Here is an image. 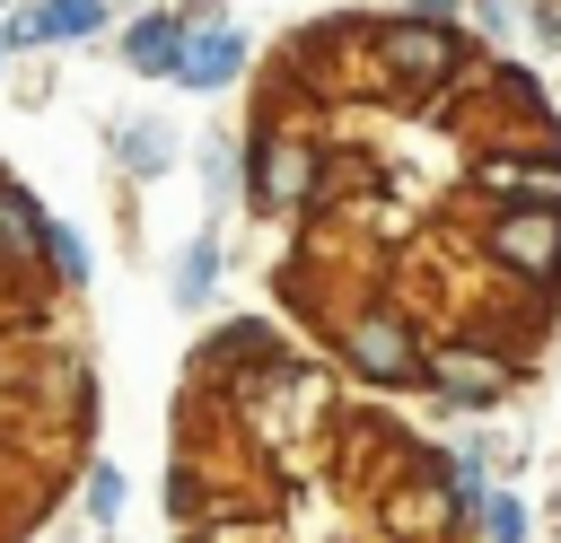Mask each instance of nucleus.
I'll use <instances>...</instances> for the list:
<instances>
[{
	"label": "nucleus",
	"instance_id": "nucleus-13",
	"mask_svg": "<svg viewBox=\"0 0 561 543\" xmlns=\"http://www.w3.org/2000/svg\"><path fill=\"white\" fill-rule=\"evenodd\" d=\"M482 525H491V543H526V508L500 490V499H482Z\"/></svg>",
	"mask_w": 561,
	"mask_h": 543
},
{
	"label": "nucleus",
	"instance_id": "nucleus-2",
	"mask_svg": "<svg viewBox=\"0 0 561 543\" xmlns=\"http://www.w3.org/2000/svg\"><path fill=\"white\" fill-rule=\"evenodd\" d=\"M491 263L517 272L526 289L561 280V210H500L491 219Z\"/></svg>",
	"mask_w": 561,
	"mask_h": 543
},
{
	"label": "nucleus",
	"instance_id": "nucleus-4",
	"mask_svg": "<svg viewBox=\"0 0 561 543\" xmlns=\"http://www.w3.org/2000/svg\"><path fill=\"white\" fill-rule=\"evenodd\" d=\"M421 377L447 394V403H491L508 385V368L482 350V342H447V350H421Z\"/></svg>",
	"mask_w": 561,
	"mask_h": 543
},
{
	"label": "nucleus",
	"instance_id": "nucleus-9",
	"mask_svg": "<svg viewBox=\"0 0 561 543\" xmlns=\"http://www.w3.org/2000/svg\"><path fill=\"white\" fill-rule=\"evenodd\" d=\"M175 44H184V18H140V26L123 35V61L167 79V70H175Z\"/></svg>",
	"mask_w": 561,
	"mask_h": 543
},
{
	"label": "nucleus",
	"instance_id": "nucleus-10",
	"mask_svg": "<svg viewBox=\"0 0 561 543\" xmlns=\"http://www.w3.org/2000/svg\"><path fill=\"white\" fill-rule=\"evenodd\" d=\"M0 254H9V263L44 254V210H35L18 184H0Z\"/></svg>",
	"mask_w": 561,
	"mask_h": 543
},
{
	"label": "nucleus",
	"instance_id": "nucleus-6",
	"mask_svg": "<svg viewBox=\"0 0 561 543\" xmlns=\"http://www.w3.org/2000/svg\"><path fill=\"white\" fill-rule=\"evenodd\" d=\"M237 70H245V35H237V26H202V35L175 44V70H167V79H184V88H228Z\"/></svg>",
	"mask_w": 561,
	"mask_h": 543
},
{
	"label": "nucleus",
	"instance_id": "nucleus-12",
	"mask_svg": "<svg viewBox=\"0 0 561 543\" xmlns=\"http://www.w3.org/2000/svg\"><path fill=\"white\" fill-rule=\"evenodd\" d=\"M210 272H219V254H210V236H202V245L184 254V272H175V298H184V307H202V289H210Z\"/></svg>",
	"mask_w": 561,
	"mask_h": 543
},
{
	"label": "nucleus",
	"instance_id": "nucleus-11",
	"mask_svg": "<svg viewBox=\"0 0 561 543\" xmlns=\"http://www.w3.org/2000/svg\"><path fill=\"white\" fill-rule=\"evenodd\" d=\"M44 263H53L61 280H88V245H79V228H53V219H44Z\"/></svg>",
	"mask_w": 561,
	"mask_h": 543
},
{
	"label": "nucleus",
	"instance_id": "nucleus-14",
	"mask_svg": "<svg viewBox=\"0 0 561 543\" xmlns=\"http://www.w3.org/2000/svg\"><path fill=\"white\" fill-rule=\"evenodd\" d=\"M88 508H96V517H114V508H123V473H114V464H96V473H88Z\"/></svg>",
	"mask_w": 561,
	"mask_h": 543
},
{
	"label": "nucleus",
	"instance_id": "nucleus-1",
	"mask_svg": "<svg viewBox=\"0 0 561 543\" xmlns=\"http://www.w3.org/2000/svg\"><path fill=\"white\" fill-rule=\"evenodd\" d=\"M342 350H351V377H368V385H412L421 377V324L394 315V307H368L342 333Z\"/></svg>",
	"mask_w": 561,
	"mask_h": 543
},
{
	"label": "nucleus",
	"instance_id": "nucleus-16",
	"mask_svg": "<svg viewBox=\"0 0 561 543\" xmlns=\"http://www.w3.org/2000/svg\"><path fill=\"white\" fill-rule=\"evenodd\" d=\"M403 9H412V18H430V26H447V9H456V0H403Z\"/></svg>",
	"mask_w": 561,
	"mask_h": 543
},
{
	"label": "nucleus",
	"instance_id": "nucleus-17",
	"mask_svg": "<svg viewBox=\"0 0 561 543\" xmlns=\"http://www.w3.org/2000/svg\"><path fill=\"white\" fill-rule=\"evenodd\" d=\"M0 184H9V166H0Z\"/></svg>",
	"mask_w": 561,
	"mask_h": 543
},
{
	"label": "nucleus",
	"instance_id": "nucleus-15",
	"mask_svg": "<svg viewBox=\"0 0 561 543\" xmlns=\"http://www.w3.org/2000/svg\"><path fill=\"white\" fill-rule=\"evenodd\" d=\"M123 158H131V166H149V175H158V166H167V131H131V140H123Z\"/></svg>",
	"mask_w": 561,
	"mask_h": 543
},
{
	"label": "nucleus",
	"instance_id": "nucleus-7",
	"mask_svg": "<svg viewBox=\"0 0 561 543\" xmlns=\"http://www.w3.org/2000/svg\"><path fill=\"white\" fill-rule=\"evenodd\" d=\"M482 193L517 210H561V158H482Z\"/></svg>",
	"mask_w": 561,
	"mask_h": 543
},
{
	"label": "nucleus",
	"instance_id": "nucleus-3",
	"mask_svg": "<svg viewBox=\"0 0 561 543\" xmlns=\"http://www.w3.org/2000/svg\"><path fill=\"white\" fill-rule=\"evenodd\" d=\"M368 53L386 61V79H394V88H438V79L456 70V53H465V44H456L447 26H386Z\"/></svg>",
	"mask_w": 561,
	"mask_h": 543
},
{
	"label": "nucleus",
	"instance_id": "nucleus-8",
	"mask_svg": "<svg viewBox=\"0 0 561 543\" xmlns=\"http://www.w3.org/2000/svg\"><path fill=\"white\" fill-rule=\"evenodd\" d=\"M96 26H105V0H35L18 18V35H0V44H61V35H96Z\"/></svg>",
	"mask_w": 561,
	"mask_h": 543
},
{
	"label": "nucleus",
	"instance_id": "nucleus-5",
	"mask_svg": "<svg viewBox=\"0 0 561 543\" xmlns=\"http://www.w3.org/2000/svg\"><path fill=\"white\" fill-rule=\"evenodd\" d=\"M316 175H324V158L307 149V140H254V184H263V201L272 210H298L307 193H316Z\"/></svg>",
	"mask_w": 561,
	"mask_h": 543
}]
</instances>
